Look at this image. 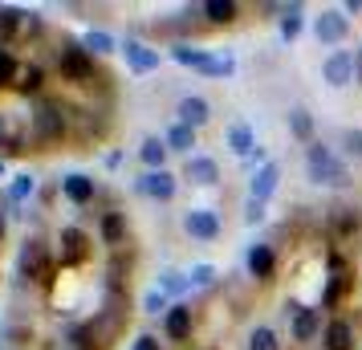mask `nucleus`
<instances>
[{
  "instance_id": "7c9ffc66",
  "label": "nucleus",
  "mask_w": 362,
  "mask_h": 350,
  "mask_svg": "<svg viewBox=\"0 0 362 350\" xmlns=\"http://www.w3.org/2000/svg\"><path fill=\"white\" fill-rule=\"evenodd\" d=\"M171 305H175V301L167 298V293H163V289H159V285H155V289H147V293H143V314H151V317H159V314L167 317V310H171Z\"/></svg>"
},
{
  "instance_id": "dca6fc26",
  "label": "nucleus",
  "mask_w": 362,
  "mask_h": 350,
  "mask_svg": "<svg viewBox=\"0 0 362 350\" xmlns=\"http://www.w3.org/2000/svg\"><path fill=\"white\" fill-rule=\"evenodd\" d=\"M277 184H281V163L269 159L261 171H252V180H248V196L261 200V204H269L273 200V192H277Z\"/></svg>"
},
{
  "instance_id": "423d86ee",
  "label": "nucleus",
  "mask_w": 362,
  "mask_h": 350,
  "mask_svg": "<svg viewBox=\"0 0 362 350\" xmlns=\"http://www.w3.org/2000/svg\"><path fill=\"white\" fill-rule=\"evenodd\" d=\"M122 57H127V69L131 74H155V69L163 66V53L143 45V41H134V37L122 41Z\"/></svg>"
},
{
  "instance_id": "a211bd4d",
  "label": "nucleus",
  "mask_w": 362,
  "mask_h": 350,
  "mask_svg": "<svg viewBox=\"0 0 362 350\" xmlns=\"http://www.w3.org/2000/svg\"><path fill=\"white\" fill-rule=\"evenodd\" d=\"M322 346L326 350H354V322L346 317H329L322 330Z\"/></svg>"
},
{
  "instance_id": "4c0bfd02",
  "label": "nucleus",
  "mask_w": 362,
  "mask_h": 350,
  "mask_svg": "<svg viewBox=\"0 0 362 350\" xmlns=\"http://www.w3.org/2000/svg\"><path fill=\"white\" fill-rule=\"evenodd\" d=\"M261 220H264V204L248 196V200H245V224H248V228H257Z\"/></svg>"
},
{
  "instance_id": "ea45409f",
  "label": "nucleus",
  "mask_w": 362,
  "mask_h": 350,
  "mask_svg": "<svg viewBox=\"0 0 362 350\" xmlns=\"http://www.w3.org/2000/svg\"><path fill=\"white\" fill-rule=\"evenodd\" d=\"M134 350H163V346H159L155 334H139V338H134Z\"/></svg>"
},
{
  "instance_id": "c03bdc74",
  "label": "nucleus",
  "mask_w": 362,
  "mask_h": 350,
  "mask_svg": "<svg viewBox=\"0 0 362 350\" xmlns=\"http://www.w3.org/2000/svg\"><path fill=\"white\" fill-rule=\"evenodd\" d=\"M0 180H4V159H0Z\"/></svg>"
},
{
  "instance_id": "2f4dec72",
  "label": "nucleus",
  "mask_w": 362,
  "mask_h": 350,
  "mask_svg": "<svg viewBox=\"0 0 362 350\" xmlns=\"http://www.w3.org/2000/svg\"><path fill=\"white\" fill-rule=\"evenodd\" d=\"M248 350H281V338L273 326H257V330L248 334Z\"/></svg>"
},
{
  "instance_id": "ddd939ff",
  "label": "nucleus",
  "mask_w": 362,
  "mask_h": 350,
  "mask_svg": "<svg viewBox=\"0 0 362 350\" xmlns=\"http://www.w3.org/2000/svg\"><path fill=\"white\" fill-rule=\"evenodd\" d=\"M66 134V115L57 106H41L33 115V139L37 143H57Z\"/></svg>"
},
{
  "instance_id": "5701e85b",
  "label": "nucleus",
  "mask_w": 362,
  "mask_h": 350,
  "mask_svg": "<svg viewBox=\"0 0 362 350\" xmlns=\"http://www.w3.org/2000/svg\"><path fill=\"white\" fill-rule=\"evenodd\" d=\"M98 236H102V245H110V249H118V245L127 240V216H122V212H102Z\"/></svg>"
},
{
  "instance_id": "a19ab883",
  "label": "nucleus",
  "mask_w": 362,
  "mask_h": 350,
  "mask_svg": "<svg viewBox=\"0 0 362 350\" xmlns=\"http://www.w3.org/2000/svg\"><path fill=\"white\" fill-rule=\"evenodd\" d=\"M342 13H346V17H358V13H362V0H346Z\"/></svg>"
},
{
  "instance_id": "9d476101",
  "label": "nucleus",
  "mask_w": 362,
  "mask_h": 350,
  "mask_svg": "<svg viewBox=\"0 0 362 350\" xmlns=\"http://www.w3.org/2000/svg\"><path fill=\"white\" fill-rule=\"evenodd\" d=\"M139 192H143V196H147V200H159V204H167V200H175V192H180V180H175V175H171V171H147V175H143V180H139Z\"/></svg>"
},
{
  "instance_id": "f8f14e48",
  "label": "nucleus",
  "mask_w": 362,
  "mask_h": 350,
  "mask_svg": "<svg viewBox=\"0 0 362 350\" xmlns=\"http://www.w3.org/2000/svg\"><path fill=\"white\" fill-rule=\"evenodd\" d=\"M21 273L33 277V281H45V273H49V252H45V240H41V236L25 240V249H21Z\"/></svg>"
},
{
  "instance_id": "4be33fe9",
  "label": "nucleus",
  "mask_w": 362,
  "mask_h": 350,
  "mask_svg": "<svg viewBox=\"0 0 362 350\" xmlns=\"http://www.w3.org/2000/svg\"><path fill=\"white\" fill-rule=\"evenodd\" d=\"M285 122H289V134H293L297 143H305V147H310V143H313V115H310V106H289Z\"/></svg>"
},
{
  "instance_id": "c9c22d12",
  "label": "nucleus",
  "mask_w": 362,
  "mask_h": 350,
  "mask_svg": "<svg viewBox=\"0 0 362 350\" xmlns=\"http://www.w3.org/2000/svg\"><path fill=\"white\" fill-rule=\"evenodd\" d=\"M17 25H29V13H25V8H8V4H0V33L8 37Z\"/></svg>"
},
{
  "instance_id": "37998d69",
  "label": "nucleus",
  "mask_w": 362,
  "mask_h": 350,
  "mask_svg": "<svg viewBox=\"0 0 362 350\" xmlns=\"http://www.w3.org/2000/svg\"><path fill=\"white\" fill-rule=\"evenodd\" d=\"M4 228H8V216H4V208H0V240H4Z\"/></svg>"
},
{
  "instance_id": "f3484780",
  "label": "nucleus",
  "mask_w": 362,
  "mask_h": 350,
  "mask_svg": "<svg viewBox=\"0 0 362 350\" xmlns=\"http://www.w3.org/2000/svg\"><path fill=\"white\" fill-rule=\"evenodd\" d=\"M301 29H305V4L301 0H293V4H281V17H277V33L285 45H293L297 37H301Z\"/></svg>"
},
{
  "instance_id": "412c9836",
  "label": "nucleus",
  "mask_w": 362,
  "mask_h": 350,
  "mask_svg": "<svg viewBox=\"0 0 362 350\" xmlns=\"http://www.w3.org/2000/svg\"><path fill=\"white\" fill-rule=\"evenodd\" d=\"M167 139H159V134H147L143 143H139V159L147 163V171H163L167 167Z\"/></svg>"
},
{
  "instance_id": "72a5a7b5",
  "label": "nucleus",
  "mask_w": 362,
  "mask_h": 350,
  "mask_svg": "<svg viewBox=\"0 0 362 350\" xmlns=\"http://www.w3.org/2000/svg\"><path fill=\"white\" fill-rule=\"evenodd\" d=\"M187 277H192V285H196V289H208V285H216V277H220V269H216V265H208V261H199V265H192V269H187Z\"/></svg>"
},
{
  "instance_id": "58836bf2",
  "label": "nucleus",
  "mask_w": 362,
  "mask_h": 350,
  "mask_svg": "<svg viewBox=\"0 0 362 350\" xmlns=\"http://www.w3.org/2000/svg\"><path fill=\"white\" fill-rule=\"evenodd\" d=\"M354 228H358V212H354V208H338V233L350 236Z\"/></svg>"
},
{
  "instance_id": "aec40b11",
  "label": "nucleus",
  "mask_w": 362,
  "mask_h": 350,
  "mask_svg": "<svg viewBox=\"0 0 362 350\" xmlns=\"http://www.w3.org/2000/svg\"><path fill=\"white\" fill-rule=\"evenodd\" d=\"M199 17L208 21V25H232V21L240 17V4L236 0H204Z\"/></svg>"
},
{
  "instance_id": "a878e982",
  "label": "nucleus",
  "mask_w": 362,
  "mask_h": 350,
  "mask_svg": "<svg viewBox=\"0 0 362 350\" xmlns=\"http://www.w3.org/2000/svg\"><path fill=\"white\" fill-rule=\"evenodd\" d=\"M159 289H163L167 298H183V293H192L196 285H192V277L180 273V269H163V273H159Z\"/></svg>"
},
{
  "instance_id": "393cba45",
  "label": "nucleus",
  "mask_w": 362,
  "mask_h": 350,
  "mask_svg": "<svg viewBox=\"0 0 362 350\" xmlns=\"http://www.w3.org/2000/svg\"><path fill=\"white\" fill-rule=\"evenodd\" d=\"M167 151H180V155H187V159H192V155H196V131H192V127H183V122H171V127H167Z\"/></svg>"
},
{
  "instance_id": "c756f323",
  "label": "nucleus",
  "mask_w": 362,
  "mask_h": 350,
  "mask_svg": "<svg viewBox=\"0 0 362 350\" xmlns=\"http://www.w3.org/2000/svg\"><path fill=\"white\" fill-rule=\"evenodd\" d=\"M33 192H37V175L33 171H21V175H13V184H8V204H25Z\"/></svg>"
},
{
  "instance_id": "20e7f679",
  "label": "nucleus",
  "mask_w": 362,
  "mask_h": 350,
  "mask_svg": "<svg viewBox=\"0 0 362 350\" xmlns=\"http://www.w3.org/2000/svg\"><path fill=\"white\" fill-rule=\"evenodd\" d=\"M322 82L329 86V90H346V86L354 82V53L350 49H334L322 62Z\"/></svg>"
},
{
  "instance_id": "e433bc0d",
  "label": "nucleus",
  "mask_w": 362,
  "mask_h": 350,
  "mask_svg": "<svg viewBox=\"0 0 362 350\" xmlns=\"http://www.w3.org/2000/svg\"><path fill=\"white\" fill-rule=\"evenodd\" d=\"M41 82H45V74H41V66H25V69H21V82H17V90H21V94H37V90H41Z\"/></svg>"
},
{
  "instance_id": "1a4fd4ad",
  "label": "nucleus",
  "mask_w": 362,
  "mask_h": 350,
  "mask_svg": "<svg viewBox=\"0 0 362 350\" xmlns=\"http://www.w3.org/2000/svg\"><path fill=\"white\" fill-rule=\"evenodd\" d=\"M322 330H326V326H322V310H317V305H301V310L289 317V338L301 342V346L313 342V338H322Z\"/></svg>"
},
{
  "instance_id": "bb28decb",
  "label": "nucleus",
  "mask_w": 362,
  "mask_h": 350,
  "mask_svg": "<svg viewBox=\"0 0 362 350\" xmlns=\"http://www.w3.org/2000/svg\"><path fill=\"white\" fill-rule=\"evenodd\" d=\"M199 74H204V78H232V74H236V57H232V53H216L212 49Z\"/></svg>"
},
{
  "instance_id": "7ed1b4c3",
  "label": "nucleus",
  "mask_w": 362,
  "mask_h": 350,
  "mask_svg": "<svg viewBox=\"0 0 362 350\" xmlns=\"http://www.w3.org/2000/svg\"><path fill=\"white\" fill-rule=\"evenodd\" d=\"M313 37L317 45H342L350 37V17L342 8H322V17H313Z\"/></svg>"
},
{
  "instance_id": "0eeeda50",
  "label": "nucleus",
  "mask_w": 362,
  "mask_h": 350,
  "mask_svg": "<svg viewBox=\"0 0 362 350\" xmlns=\"http://www.w3.org/2000/svg\"><path fill=\"white\" fill-rule=\"evenodd\" d=\"M245 269H248V277H252V281H273V273H277V252H273V245H264V240L248 245Z\"/></svg>"
},
{
  "instance_id": "2eb2a0df",
  "label": "nucleus",
  "mask_w": 362,
  "mask_h": 350,
  "mask_svg": "<svg viewBox=\"0 0 362 350\" xmlns=\"http://www.w3.org/2000/svg\"><path fill=\"white\" fill-rule=\"evenodd\" d=\"M183 180H192L199 187H216L220 184V163H216L212 155H192L183 163Z\"/></svg>"
},
{
  "instance_id": "c85d7f7f",
  "label": "nucleus",
  "mask_w": 362,
  "mask_h": 350,
  "mask_svg": "<svg viewBox=\"0 0 362 350\" xmlns=\"http://www.w3.org/2000/svg\"><path fill=\"white\" fill-rule=\"evenodd\" d=\"M208 53H212V49H196V45H183V41H180V45H171V57H175L180 66L196 69V74L204 69V62H208Z\"/></svg>"
},
{
  "instance_id": "473e14b6",
  "label": "nucleus",
  "mask_w": 362,
  "mask_h": 350,
  "mask_svg": "<svg viewBox=\"0 0 362 350\" xmlns=\"http://www.w3.org/2000/svg\"><path fill=\"white\" fill-rule=\"evenodd\" d=\"M21 69H25V66H21L13 53L0 49V86H17L21 82Z\"/></svg>"
},
{
  "instance_id": "f03ea898",
  "label": "nucleus",
  "mask_w": 362,
  "mask_h": 350,
  "mask_svg": "<svg viewBox=\"0 0 362 350\" xmlns=\"http://www.w3.org/2000/svg\"><path fill=\"white\" fill-rule=\"evenodd\" d=\"M180 224H183V233L192 236L196 245H212V240L224 236V220L216 216L212 208H187Z\"/></svg>"
},
{
  "instance_id": "f704fd0d",
  "label": "nucleus",
  "mask_w": 362,
  "mask_h": 350,
  "mask_svg": "<svg viewBox=\"0 0 362 350\" xmlns=\"http://www.w3.org/2000/svg\"><path fill=\"white\" fill-rule=\"evenodd\" d=\"M338 143H342L346 159H362V127H346V131L338 134Z\"/></svg>"
},
{
  "instance_id": "6ab92c4d",
  "label": "nucleus",
  "mask_w": 362,
  "mask_h": 350,
  "mask_svg": "<svg viewBox=\"0 0 362 350\" xmlns=\"http://www.w3.org/2000/svg\"><path fill=\"white\" fill-rule=\"evenodd\" d=\"M224 147L232 151V155H240V159H248L252 151H257V131L248 127V122H232L228 134H224Z\"/></svg>"
},
{
  "instance_id": "cd10ccee",
  "label": "nucleus",
  "mask_w": 362,
  "mask_h": 350,
  "mask_svg": "<svg viewBox=\"0 0 362 350\" xmlns=\"http://www.w3.org/2000/svg\"><path fill=\"white\" fill-rule=\"evenodd\" d=\"M82 45H86V53H90V57H102V53H115V49H122V45L115 41V37L106 33V29H90V33L82 37Z\"/></svg>"
},
{
  "instance_id": "b1692460",
  "label": "nucleus",
  "mask_w": 362,
  "mask_h": 350,
  "mask_svg": "<svg viewBox=\"0 0 362 350\" xmlns=\"http://www.w3.org/2000/svg\"><path fill=\"white\" fill-rule=\"evenodd\" d=\"M57 245H62V257H66V261H82V257H86V245H90V236H86L82 228L66 224V228H62V236H57Z\"/></svg>"
},
{
  "instance_id": "9b49d317",
  "label": "nucleus",
  "mask_w": 362,
  "mask_h": 350,
  "mask_svg": "<svg viewBox=\"0 0 362 350\" xmlns=\"http://www.w3.org/2000/svg\"><path fill=\"white\" fill-rule=\"evenodd\" d=\"M175 122H183V127H192V131H199L204 122H212V102L199 98V94H183L180 102H175Z\"/></svg>"
},
{
  "instance_id": "79ce46f5",
  "label": "nucleus",
  "mask_w": 362,
  "mask_h": 350,
  "mask_svg": "<svg viewBox=\"0 0 362 350\" xmlns=\"http://www.w3.org/2000/svg\"><path fill=\"white\" fill-rule=\"evenodd\" d=\"M354 82L362 86V49H354Z\"/></svg>"
},
{
  "instance_id": "6e6552de",
  "label": "nucleus",
  "mask_w": 362,
  "mask_h": 350,
  "mask_svg": "<svg viewBox=\"0 0 362 350\" xmlns=\"http://www.w3.org/2000/svg\"><path fill=\"white\" fill-rule=\"evenodd\" d=\"M62 196L74 208H86V204H94V196H98V180L86 175V171H69V175H62Z\"/></svg>"
},
{
  "instance_id": "39448f33",
  "label": "nucleus",
  "mask_w": 362,
  "mask_h": 350,
  "mask_svg": "<svg viewBox=\"0 0 362 350\" xmlns=\"http://www.w3.org/2000/svg\"><path fill=\"white\" fill-rule=\"evenodd\" d=\"M57 62H62V74H66V78H74V82H86V78L94 74V57L86 53L82 41H66V45H62V53H57Z\"/></svg>"
},
{
  "instance_id": "4468645a",
  "label": "nucleus",
  "mask_w": 362,
  "mask_h": 350,
  "mask_svg": "<svg viewBox=\"0 0 362 350\" xmlns=\"http://www.w3.org/2000/svg\"><path fill=\"white\" fill-rule=\"evenodd\" d=\"M192 322H196V317H192V305H187V301H175L163 317L167 342H187V338H192Z\"/></svg>"
},
{
  "instance_id": "f257e3e1",
  "label": "nucleus",
  "mask_w": 362,
  "mask_h": 350,
  "mask_svg": "<svg viewBox=\"0 0 362 350\" xmlns=\"http://www.w3.org/2000/svg\"><path fill=\"white\" fill-rule=\"evenodd\" d=\"M305 175H310V184H317V187H350V163L338 159V155H334L326 143H317V139L305 147Z\"/></svg>"
}]
</instances>
